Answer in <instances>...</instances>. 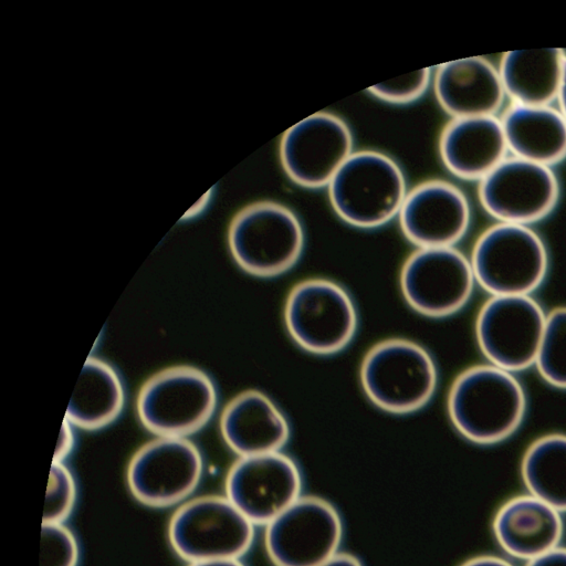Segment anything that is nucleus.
I'll return each mask as SVG.
<instances>
[{"label":"nucleus","mask_w":566,"mask_h":566,"mask_svg":"<svg viewBox=\"0 0 566 566\" xmlns=\"http://www.w3.org/2000/svg\"><path fill=\"white\" fill-rule=\"evenodd\" d=\"M559 187L551 167L506 157L479 181L483 209L497 222L530 226L554 209Z\"/></svg>","instance_id":"ddd939ff"},{"label":"nucleus","mask_w":566,"mask_h":566,"mask_svg":"<svg viewBox=\"0 0 566 566\" xmlns=\"http://www.w3.org/2000/svg\"><path fill=\"white\" fill-rule=\"evenodd\" d=\"M296 462L279 452L240 457L226 478V496L254 525H266L302 496Z\"/></svg>","instance_id":"4468645a"},{"label":"nucleus","mask_w":566,"mask_h":566,"mask_svg":"<svg viewBox=\"0 0 566 566\" xmlns=\"http://www.w3.org/2000/svg\"><path fill=\"white\" fill-rule=\"evenodd\" d=\"M433 85L438 103L452 118L495 116L506 97L499 69L481 56L440 64Z\"/></svg>","instance_id":"f3484780"},{"label":"nucleus","mask_w":566,"mask_h":566,"mask_svg":"<svg viewBox=\"0 0 566 566\" xmlns=\"http://www.w3.org/2000/svg\"><path fill=\"white\" fill-rule=\"evenodd\" d=\"M228 245L245 272L273 277L289 271L304 248V231L296 214L273 201H258L239 210L228 229Z\"/></svg>","instance_id":"39448f33"},{"label":"nucleus","mask_w":566,"mask_h":566,"mask_svg":"<svg viewBox=\"0 0 566 566\" xmlns=\"http://www.w3.org/2000/svg\"><path fill=\"white\" fill-rule=\"evenodd\" d=\"M76 497L77 486L72 472L64 462L52 461L42 523H64L75 506Z\"/></svg>","instance_id":"a878e982"},{"label":"nucleus","mask_w":566,"mask_h":566,"mask_svg":"<svg viewBox=\"0 0 566 566\" xmlns=\"http://www.w3.org/2000/svg\"><path fill=\"white\" fill-rule=\"evenodd\" d=\"M360 382L368 399L391 413H410L432 398L438 370L421 345L390 338L374 345L360 365Z\"/></svg>","instance_id":"20e7f679"},{"label":"nucleus","mask_w":566,"mask_h":566,"mask_svg":"<svg viewBox=\"0 0 566 566\" xmlns=\"http://www.w3.org/2000/svg\"><path fill=\"white\" fill-rule=\"evenodd\" d=\"M439 153L446 168L465 180H481L507 156L500 118H452L442 129Z\"/></svg>","instance_id":"6ab92c4d"},{"label":"nucleus","mask_w":566,"mask_h":566,"mask_svg":"<svg viewBox=\"0 0 566 566\" xmlns=\"http://www.w3.org/2000/svg\"><path fill=\"white\" fill-rule=\"evenodd\" d=\"M318 566H363L356 556L339 552L337 555Z\"/></svg>","instance_id":"2f4dec72"},{"label":"nucleus","mask_w":566,"mask_h":566,"mask_svg":"<svg viewBox=\"0 0 566 566\" xmlns=\"http://www.w3.org/2000/svg\"><path fill=\"white\" fill-rule=\"evenodd\" d=\"M475 277L470 263L453 247L418 249L408 256L400 273L407 303L429 317H446L470 300Z\"/></svg>","instance_id":"f8f14e48"},{"label":"nucleus","mask_w":566,"mask_h":566,"mask_svg":"<svg viewBox=\"0 0 566 566\" xmlns=\"http://www.w3.org/2000/svg\"><path fill=\"white\" fill-rule=\"evenodd\" d=\"M470 263L491 296L531 295L545 280L548 253L530 226L496 222L476 239Z\"/></svg>","instance_id":"7ed1b4c3"},{"label":"nucleus","mask_w":566,"mask_h":566,"mask_svg":"<svg viewBox=\"0 0 566 566\" xmlns=\"http://www.w3.org/2000/svg\"><path fill=\"white\" fill-rule=\"evenodd\" d=\"M80 546L64 523H42L40 566H77Z\"/></svg>","instance_id":"bb28decb"},{"label":"nucleus","mask_w":566,"mask_h":566,"mask_svg":"<svg viewBox=\"0 0 566 566\" xmlns=\"http://www.w3.org/2000/svg\"><path fill=\"white\" fill-rule=\"evenodd\" d=\"M327 187L337 216L363 229L380 227L398 216L407 195L398 164L377 150L353 153Z\"/></svg>","instance_id":"f03ea898"},{"label":"nucleus","mask_w":566,"mask_h":566,"mask_svg":"<svg viewBox=\"0 0 566 566\" xmlns=\"http://www.w3.org/2000/svg\"><path fill=\"white\" fill-rule=\"evenodd\" d=\"M556 101L558 102V111L566 119V55L563 61L562 80Z\"/></svg>","instance_id":"473e14b6"},{"label":"nucleus","mask_w":566,"mask_h":566,"mask_svg":"<svg viewBox=\"0 0 566 566\" xmlns=\"http://www.w3.org/2000/svg\"><path fill=\"white\" fill-rule=\"evenodd\" d=\"M521 472L528 494L566 512V434L549 433L533 441Z\"/></svg>","instance_id":"b1692460"},{"label":"nucleus","mask_w":566,"mask_h":566,"mask_svg":"<svg viewBox=\"0 0 566 566\" xmlns=\"http://www.w3.org/2000/svg\"><path fill=\"white\" fill-rule=\"evenodd\" d=\"M447 406L457 431L473 443L486 446L517 430L525 416L526 395L514 373L488 363L457 376Z\"/></svg>","instance_id":"f257e3e1"},{"label":"nucleus","mask_w":566,"mask_h":566,"mask_svg":"<svg viewBox=\"0 0 566 566\" xmlns=\"http://www.w3.org/2000/svg\"><path fill=\"white\" fill-rule=\"evenodd\" d=\"M254 526L226 495H202L179 504L168 524V541L188 564L240 559L253 543Z\"/></svg>","instance_id":"423d86ee"},{"label":"nucleus","mask_w":566,"mask_h":566,"mask_svg":"<svg viewBox=\"0 0 566 566\" xmlns=\"http://www.w3.org/2000/svg\"><path fill=\"white\" fill-rule=\"evenodd\" d=\"M546 315L531 295L490 296L475 321L476 342L489 364L511 373L533 366Z\"/></svg>","instance_id":"9d476101"},{"label":"nucleus","mask_w":566,"mask_h":566,"mask_svg":"<svg viewBox=\"0 0 566 566\" xmlns=\"http://www.w3.org/2000/svg\"><path fill=\"white\" fill-rule=\"evenodd\" d=\"M284 321L293 340L304 350L332 355L353 339L358 324L348 292L327 279H308L290 291Z\"/></svg>","instance_id":"6e6552de"},{"label":"nucleus","mask_w":566,"mask_h":566,"mask_svg":"<svg viewBox=\"0 0 566 566\" xmlns=\"http://www.w3.org/2000/svg\"><path fill=\"white\" fill-rule=\"evenodd\" d=\"M220 431L228 447L240 457L279 452L290 439V424L265 394L250 389L224 407Z\"/></svg>","instance_id":"a211bd4d"},{"label":"nucleus","mask_w":566,"mask_h":566,"mask_svg":"<svg viewBox=\"0 0 566 566\" xmlns=\"http://www.w3.org/2000/svg\"><path fill=\"white\" fill-rule=\"evenodd\" d=\"M493 531L507 554L528 562L559 546L564 523L562 512L526 494L500 507Z\"/></svg>","instance_id":"aec40b11"},{"label":"nucleus","mask_w":566,"mask_h":566,"mask_svg":"<svg viewBox=\"0 0 566 566\" xmlns=\"http://www.w3.org/2000/svg\"><path fill=\"white\" fill-rule=\"evenodd\" d=\"M188 566H245L240 559H214L199 563H191Z\"/></svg>","instance_id":"72a5a7b5"},{"label":"nucleus","mask_w":566,"mask_h":566,"mask_svg":"<svg viewBox=\"0 0 566 566\" xmlns=\"http://www.w3.org/2000/svg\"><path fill=\"white\" fill-rule=\"evenodd\" d=\"M430 81L431 69L424 67L373 85L368 87V92L387 103L408 104L424 94Z\"/></svg>","instance_id":"cd10ccee"},{"label":"nucleus","mask_w":566,"mask_h":566,"mask_svg":"<svg viewBox=\"0 0 566 566\" xmlns=\"http://www.w3.org/2000/svg\"><path fill=\"white\" fill-rule=\"evenodd\" d=\"M500 120L512 156L548 167L566 157V119L557 108L512 103Z\"/></svg>","instance_id":"412c9836"},{"label":"nucleus","mask_w":566,"mask_h":566,"mask_svg":"<svg viewBox=\"0 0 566 566\" xmlns=\"http://www.w3.org/2000/svg\"><path fill=\"white\" fill-rule=\"evenodd\" d=\"M526 566H566V547L554 549L527 562Z\"/></svg>","instance_id":"c756f323"},{"label":"nucleus","mask_w":566,"mask_h":566,"mask_svg":"<svg viewBox=\"0 0 566 566\" xmlns=\"http://www.w3.org/2000/svg\"><path fill=\"white\" fill-rule=\"evenodd\" d=\"M565 55L557 48L506 52L499 67L506 96L515 104L551 105L557 98Z\"/></svg>","instance_id":"4be33fe9"},{"label":"nucleus","mask_w":566,"mask_h":566,"mask_svg":"<svg viewBox=\"0 0 566 566\" xmlns=\"http://www.w3.org/2000/svg\"><path fill=\"white\" fill-rule=\"evenodd\" d=\"M461 566H513L507 560L491 555H482L473 557L464 562Z\"/></svg>","instance_id":"7c9ffc66"},{"label":"nucleus","mask_w":566,"mask_h":566,"mask_svg":"<svg viewBox=\"0 0 566 566\" xmlns=\"http://www.w3.org/2000/svg\"><path fill=\"white\" fill-rule=\"evenodd\" d=\"M343 534L332 503L302 495L265 525L264 544L275 566H318L340 552Z\"/></svg>","instance_id":"1a4fd4ad"},{"label":"nucleus","mask_w":566,"mask_h":566,"mask_svg":"<svg viewBox=\"0 0 566 566\" xmlns=\"http://www.w3.org/2000/svg\"><path fill=\"white\" fill-rule=\"evenodd\" d=\"M217 407L211 378L192 366H174L158 371L142 386L137 415L157 437L186 438L207 424Z\"/></svg>","instance_id":"0eeeda50"},{"label":"nucleus","mask_w":566,"mask_h":566,"mask_svg":"<svg viewBox=\"0 0 566 566\" xmlns=\"http://www.w3.org/2000/svg\"><path fill=\"white\" fill-rule=\"evenodd\" d=\"M398 217L402 233L419 249L448 248L468 231L471 210L461 189L431 179L407 192Z\"/></svg>","instance_id":"dca6fc26"},{"label":"nucleus","mask_w":566,"mask_h":566,"mask_svg":"<svg viewBox=\"0 0 566 566\" xmlns=\"http://www.w3.org/2000/svg\"><path fill=\"white\" fill-rule=\"evenodd\" d=\"M124 401L123 382L115 369L99 358L88 357L64 418L85 430L102 429L119 416Z\"/></svg>","instance_id":"5701e85b"},{"label":"nucleus","mask_w":566,"mask_h":566,"mask_svg":"<svg viewBox=\"0 0 566 566\" xmlns=\"http://www.w3.org/2000/svg\"><path fill=\"white\" fill-rule=\"evenodd\" d=\"M353 153L348 125L326 112L312 114L296 123L284 133L280 143L284 171L305 188L327 186Z\"/></svg>","instance_id":"2eb2a0df"},{"label":"nucleus","mask_w":566,"mask_h":566,"mask_svg":"<svg viewBox=\"0 0 566 566\" xmlns=\"http://www.w3.org/2000/svg\"><path fill=\"white\" fill-rule=\"evenodd\" d=\"M202 473V455L191 441L157 437L134 453L126 479L130 493L140 503L166 507L190 499Z\"/></svg>","instance_id":"9b49d317"},{"label":"nucleus","mask_w":566,"mask_h":566,"mask_svg":"<svg viewBox=\"0 0 566 566\" xmlns=\"http://www.w3.org/2000/svg\"><path fill=\"white\" fill-rule=\"evenodd\" d=\"M75 443L73 424L64 418L56 449L53 455L54 462H64V460L71 454Z\"/></svg>","instance_id":"c85d7f7f"},{"label":"nucleus","mask_w":566,"mask_h":566,"mask_svg":"<svg viewBox=\"0 0 566 566\" xmlns=\"http://www.w3.org/2000/svg\"><path fill=\"white\" fill-rule=\"evenodd\" d=\"M534 365L547 384L566 389V306L556 307L546 315Z\"/></svg>","instance_id":"393cba45"}]
</instances>
